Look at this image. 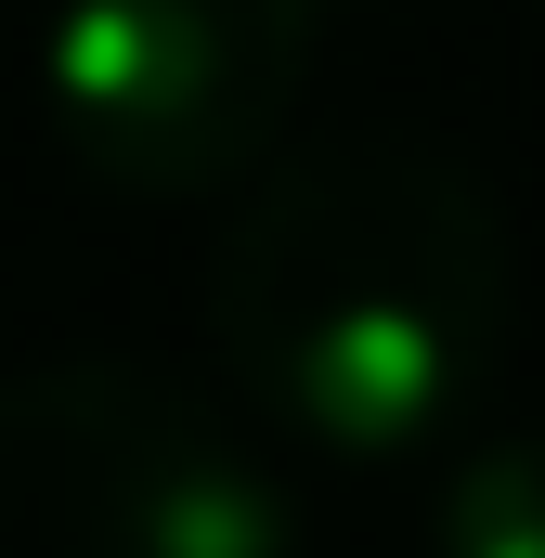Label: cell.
<instances>
[{"instance_id": "7a4b0ae2", "label": "cell", "mask_w": 545, "mask_h": 558, "mask_svg": "<svg viewBox=\"0 0 545 558\" xmlns=\"http://www.w3.org/2000/svg\"><path fill=\"white\" fill-rule=\"evenodd\" d=\"M0 558H299V507L143 364L0 377Z\"/></svg>"}, {"instance_id": "277c9868", "label": "cell", "mask_w": 545, "mask_h": 558, "mask_svg": "<svg viewBox=\"0 0 545 558\" xmlns=\"http://www.w3.org/2000/svg\"><path fill=\"white\" fill-rule=\"evenodd\" d=\"M428 558H545V428L468 441L428 494Z\"/></svg>"}, {"instance_id": "3957f363", "label": "cell", "mask_w": 545, "mask_h": 558, "mask_svg": "<svg viewBox=\"0 0 545 558\" xmlns=\"http://www.w3.org/2000/svg\"><path fill=\"white\" fill-rule=\"evenodd\" d=\"M312 26V0H65L39 39V92L92 182L234 195L299 118Z\"/></svg>"}, {"instance_id": "5b68a950", "label": "cell", "mask_w": 545, "mask_h": 558, "mask_svg": "<svg viewBox=\"0 0 545 558\" xmlns=\"http://www.w3.org/2000/svg\"><path fill=\"white\" fill-rule=\"evenodd\" d=\"M312 13H338V0H312Z\"/></svg>"}, {"instance_id": "6da1fadb", "label": "cell", "mask_w": 545, "mask_h": 558, "mask_svg": "<svg viewBox=\"0 0 545 558\" xmlns=\"http://www.w3.org/2000/svg\"><path fill=\"white\" fill-rule=\"evenodd\" d=\"M208 338L325 468H403L481 416L507 351V221L441 143L272 156L221 221Z\"/></svg>"}]
</instances>
